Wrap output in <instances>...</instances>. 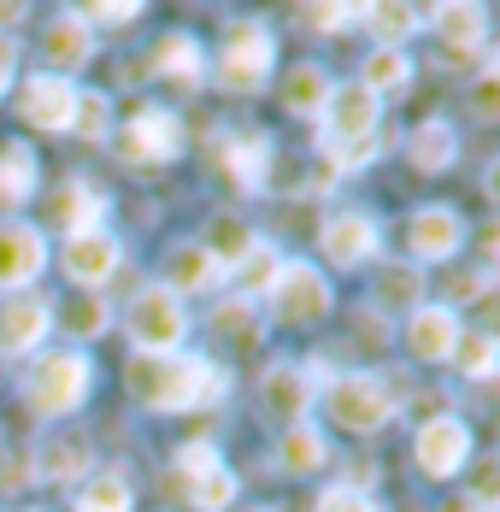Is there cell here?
<instances>
[{
    "mask_svg": "<svg viewBox=\"0 0 500 512\" xmlns=\"http://www.w3.org/2000/svg\"><path fill=\"white\" fill-rule=\"evenodd\" d=\"M124 389L148 412H189L218 401L230 389V377L212 359H195V354H136L124 365Z\"/></svg>",
    "mask_w": 500,
    "mask_h": 512,
    "instance_id": "obj_1",
    "label": "cell"
},
{
    "mask_svg": "<svg viewBox=\"0 0 500 512\" xmlns=\"http://www.w3.org/2000/svg\"><path fill=\"white\" fill-rule=\"evenodd\" d=\"M318 118H324V148L336 154L342 171L377 154V95L365 83H336Z\"/></svg>",
    "mask_w": 500,
    "mask_h": 512,
    "instance_id": "obj_2",
    "label": "cell"
},
{
    "mask_svg": "<svg viewBox=\"0 0 500 512\" xmlns=\"http://www.w3.org/2000/svg\"><path fill=\"white\" fill-rule=\"evenodd\" d=\"M324 412L336 430H353V436H371L395 418V389L377 377V371H342L324 383Z\"/></svg>",
    "mask_w": 500,
    "mask_h": 512,
    "instance_id": "obj_3",
    "label": "cell"
},
{
    "mask_svg": "<svg viewBox=\"0 0 500 512\" xmlns=\"http://www.w3.org/2000/svg\"><path fill=\"white\" fill-rule=\"evenodd\" d=\"M89 383H95V365L77 354V348L71 354H42L30 365V377H24V401L42 412V418H65V412L89 395Z\"/></svg>",
    "mask_w": 500,
    "mask_h": 512,
    "instance_id": "obj_4",
    "label": "cell"
},
{
    "mask_svg": "<svg viewBox=\"0 0 500 512\" xmlns=\"http://www.w3.org/2000/svg\"><path fill=\"white\" fill-rule=\"evenodd\" d=\"M177 495L189 501L195 512H224L236 501V471L218 460V448L212 442H189L183 454H177Z\"/></svg>",
    "mask_w": 500,
    "mask_h": 512,
    "instance_id": "obj_5",
    "label": "cell"
},
{
    "mask_svg": "<svg viewBox=\"0 0 500 512\" xmlns=\"http://www.w3.org/2000/svg\"><path fill=\"white\" fill-rule=\"evenodd\" d=\"M124 330H130V342L142 348V354H177L183 348V336H189V318L177 307V295L171 289H142L130 312H124Z\"/></svg>",
    "mask_w": 500,
    "mask_h": 512,
    "instance_id": "obj_6",
    "label": "cell"
},
{
    "mask_svg": "<svg viewBox=\"0 0 500 512\" xmlns=\"http://www.w3.org/2000/svg\"><path fill=\"white\" fill-rule=\"evenodd\" d=\"M271 65H277L271 30H265V24H236L230 42H224V53H218V83L236 89V95H248V89H259V83L271 77Z\"/></svg>",
    "mask_w": 500,
    "mask_h": 512,
    "instance_id": "obj_7",
    "label": "cell"
},
{
    "mask_svg": "<svg viewBox=\"0 0 500 512\" xmlns=\"http://www.w3.org/2000/svg\"><path fill=\"white\" fill-rule=\"evenodd\" d=\"M271 312L283 318V324H318V318H330V283L312 271V265H300V259H289V265H277V277H271Z\"/></svg>",
    "mask_w": 500,
    "mask_h": 512,
    "instance_id": "obj_8",
    "label": "cell"
},
{
    "mask_svg": "<svg viewBox=\"0 0 500 512\" xmlns=\"http://www.w3.org/2000/svg\"><path fill=\"white\" fill-rule=\"evenodd\" d=\"M118 148H124V159H136V165H165V159L183 154V118L165 112V106H142L118 130Z\"/></svg>",
    "mask_w": 500,
    "mask_h": 512,
    "instance_id": "obj_9",
    "label": "cell"
},
{
    "mask_svg": "<svg viewBox=\"0 0 500 512\" xmlns=\"http://www.w3.org/2000/svg\"><path fill=\"white\" fill-rule=\"evenodd\" d=\"M48 265V236L36 224H0V289L24 295Z\"/></svg>",
    "mask_w": 500,
    "mask_h": 512,
    "instance_id": "obj_10",
    "label": "cell"
},
{
    "mask_svg": "<svg viewBox=\"0 0 500 512\" xmlns=\"http://www.w3.org/2000/svg\"><path fill=\"white\" fill-rule=\"evenodd\" d=\"M412 454H418V465H424L430 477H453V471H465V460H471V430H465V418H453V412L430 418V424L418 430Z\"/></svg>",
    "mask_w": 500,
    "mask_h": 512,
    "instance_id": "obj_11",
    "label": "cell"
},
{
    "mask_svg": "<svg viewBox=\"0 0 500 512\" xmlns=\"http://www.w3.org/2000/svg\"><path fill=\"white\" fill-rule=\"evenodd\" d=\"M71 112H77V83H65V77H30L18 95V118L30 130H48V136L71 130Z\"/></svg>",
    "mask_w": 500,
    "mask_h": 512,
    "instance_id": "obj_12",
    "label": "cell"
},
{
    "mask_svg": "<svg viewBox=\"0 0 500 512\" xmlns=\"http://www.w3.org/2000/svg\"><path fill=\"white\" fill-rule=\"evenodd\" d=\"M118 265H124V242H118L112 230H83V236H65V277H71V283L100 289Z\"/></svg>",
    "mask_w": 500,
    "mask_h": 512,
    "instance_id": "obj_13",
    "label": "cell"
},
{
    "mask_svg": "<svg viewBox=\"0 0 500 512\" xmlns=\"http://www.w3.org/2000/svg\"><path fill=\"white\" fill-rule=\"evenodd\" d=\"M212 154L224 159V171L236 177V189H265V165H271V142L259 130H224L212 136Z\"/></svg>",
    "mask_w": 500,
    "mask_h": 512,
    "instance_id": "obj_14",
    "label": "cell"
},
{
    "mask_svg": "<svg viewBox=\"0 0 500 512\" xmlns=\"http://www.w3.org/2000/svg\"><path fill=\"white\" fill-rule=\"evenodd\" d=\"M48 324H53V307L42 295H12V301L0 307V354H30V348H42Z\"/></svg>",
    "mask_w": 500,
    "mask_h": 512,
    "instance_id": "obj_15",
    "label": "cell"
},
{
    "mask_svg": "<svg viewBox=\"0 0 500 512\" xmlns=\"http://www.w3.org/2000/svg\"><path fill=\"white\" fill-rule=\"evenodd\" d=\"M465 330H459V318L448 307H418L406 318V354L424 359V365H442L453 359V342H459Z\"/></svg>",
    "mask_w": 500,
    "mask_h": 512,
    "instance_id": "obj_16",
    "label": "cell"
},
{
    "mask_svg": "<svg viewBox=\"0 0 500 512\" xmlns=\"http://www.w3.org/2000/svg\"><path fill=\"white\" fill-rule=\"evenodd\" d=\"M459 242H465V224H459L453 206H424V212H412V254L418 259H453Z\"/></svg>",
    "mask_w": 500,
    "mask_h": 512,
    "instance_id": "obj_17",
    "label": "cell"
},
{
    "mask_svg": "<svg viewBox=\"0 0 500 512\" xmlns=\"http://www.w3.org/2000/svg\"><path fill=\"white\" fill-rule=\"evenodd\" d=\"M377 254V224L365 212H336L324 224V259L330 265H359V259Z\"/></svg>",
    "mask_w": 500,
    "mask_h": 512,
    "instance_id": "obj_18",
    "label": "cell"
},
{
    "mask_svg": "<svg viewBox=\"0 0 500 512\" xmlns=\"http://www.w3.org/2000/svg\"><path fill=\"white\" fill-rule=\"evenodd\" d=\"M430 18H436V30H442V48H448L453 59H465V53H483V48H489V12H483V6H436Z\"/></svg>",
    "mask_w": 500,
    "mask_h": 512,
    "instance_id": "obj_19",
    "label": "cell"
},
{
    "mask_svg": "<svg viewBox=\"0 0 500 512\" xmlns=\"http://www.w3.org/2000/svg\"><path fill=\"white\" fill-rule=\"evenodd\" d=\"M100 218H106V195L89 189V183H65V189L53 195V212H48V224H59L65 236L100 230Z\"/></svg>",
    "mask_w": 500,
    "mask_h": 512,
    "instance_id": "obj_20",
    "label": "cell"
},
{
    "mask_svg": "<svg viewBox=\"0 0 500 512\" xmlns=\"http://www.w3.org/2000/svg\"><path fill=\"white\" fill-rule=\"evenodd\" d=\"M153 71L159 77H171V83H183V89H195L200 77H206V53L189 30H171V36H159V48H153Z\"/></svg>",
    "mask_w": 500,
    "mask_h": 512,
    "instance_id": "obj_21",
    "label": "cell"
},
{
    "mask_svg": "<svg viewBox=\"0 0 500 512\" xmlns=\"http://www.w3.org/2000/svg\"><path fill=\"white\" fill-rule=\"evenodd\" d=\"M42 53H48L53 65L77 71V65H89V53H95V30H89L77 12H59L48 24V36H42Z\"/></svg>",
    "mask_w": 500,
    "mask_h": 512,
    "instance_id": "obj_22",
    "label": "cell"
},
{
    "mask_svg": "<svg viewBox=\"0 0 500 512\" xmlns=\"http://www.w3.org/2000/svg\"><path fill=\"white\" fill-rule=\"evenodd\" d=\"M312 383H318V371L277 365V371L265 377V407L277 412V418H289V424H300V412L312 407Z\"/></svg>",
    "mask_w": 500,
    "mask_h": 512,
    "instance_id": "obj_23",
    "label": "cell"
},
{
    "mask_svg": "<svg viewBox=\"0 0 500 512\" xmlns=\"http://www.w3.org/2000/svg\"><path fill=\"white\" fill-rule=\"evenodd\" d=\"M212 277H224V271L212 265L206 248H171V259H165V283H159V289H171V295H195V289H206Z\"/></svg>",
    "mask_w": 500,
    "mask_h": 512,
    "instance_id": "obj_24",
    "label": "cell"
},
{
    "mask_svg": "<svg viewBox=\"0 0 500 512\" xmlns=\"http://www.w3.org/2000/svg\"><path fill=\"white\" fill-rule=\"evenodd\" d=\"M330 77L318 71V65H295L289 77H283V106L295 112V118H318L324 112V101H330Z\"/></svg>",
    "mask_w": 500,
    "mask_h": 512,
    "instance_id": "obj_25",
    "label": "cell"
},
{
    "mask_svg": "<svg viewBox=\"0 0 500 512\" xmlns=\"http://www.w3.org/2000/svg\"><path fill=\"white\" fill-rule=\"evenodd\" d=\"M453 154H459V142H453V130L442 124V118L418 124V130H412V142H406V159H412L418 171H448Z\"/></svg>",
    "mask_w": 500,
    "mask_h": 512,
    "instance_id": "obj_26",
    "label": "cell"
},
{
    "mask_svg": "<svg viewBox=\"0 0 500 512\" xmlns=\"http://www.w3.org/2000/svg\"><path fill=\"white\" fill-rule=\"evenodd\" d=\"M30 189H36V154L24 142H6L0 148V206L30 201Z\"/></svg>",
    "mask_w": 500,
    "mask_h": 512,
    "instance_id": "obj_27",
    "label": "cell"
},
{
    "mask_svg": "<svg viewBox=\"0 0 500 512\" xmlns=\"http://www.w3.org/2000/svg\"><path fill=\"white\" fill-rule=\"evenodd\" d=\"M359 83L371 89V95H400L406 83H412V59L400 48H377L365 59V71H359Z\"/></svg>",
    "mask_w": 500,
    "mask_h": 512,
    "instance_id": "obj_28",
    "label": "cell"
},
{
    "mask_svg": "<svg viewBox=\"0 0 500 512\" xmlns=\"http://www.w3.org/2000/svg\"><path fill=\"white\" fill-rule=\"evenodd\" d=\"M200 248L212 254V265H218V271H230V265H242V259H248L253 230L242 224V218H218V224H212V236H206Z\"/></svg>",
    "mask_w": 500,
    "mask_h": 512,
    "instance_id": "obj_29",
    "label": "cell"
},
{
    "mask_svg": "<svg viewBox=\"0 0 500 512\" xmlns=\"http://www.w3.org/2000/svg\"><path fill=\"white\" fill-rule=\"evenodd\" d=\"M283 465L295 471V477H306V471H318V465H330V448H324V436L312 430V424H289V436H283Z\"/></svg>",
    "mask_w": 500,
    "mask_h": 512,
    "instance_id": "obj_30",
    "label": "cell"
},
{
    "mask_svg": "<svg viewBox=\"0 0 500 512\" xmlns=\"http://www.w3.org/2000/svg\"><path fill=\"white\" fill-rule=\"evenodd\" d=\"M77 512H130V483L118 471H100L77 489Z\"/></svg>",
    "mask_w": 500,
    "mask_h": 512,
    "instance_id": "obj_31",
    "label": "cell"
},
{
    "mask_svg": "<svg viewBox=\"0 0 500 512\" xmlns=\"http://www.w3.org/2000/svg\"><path fill=\"white\" fill-rule=\"evenodd\" d=\"M83 465H89V442H83V436H53V442H42V477L65 483V477H77Z\"/></svg>",
    "mask_w": 500,
    "mask_h": 512,
    "instance_id": "obj_32",
    "label": "cell"
},
{
    "mask_svg": "<svg viewBox=\"0 0 500 512\" xmlns=\"http://www.w3.org/2000/svg\"><path fill=\"white\" fill-rule=\"evenodd\" d=\"M359 18L383 36V48H395L400 36H412V30H418V18H424V12H418V6H359Z\"/></svg>",
    "mask_w": 500,
    "mask_h": 512,
    "instance_id": "obj_33",
    "label": "cell"
},
{
    "mask_svg": "<svg viewBox=\"0 0 500 512\" xmlns=\"http://www.w3.org/2000/svg\"><path fill=\"white\" fill-rule=\"evenodd\" d=\"M495 336H489V330H471V336H459V342H453V365H459V371H465V377H489V371H495Z\"/></svg>",
    "mask_w": 500,
    "mask_h": 512,
    "instance_id": "obj_34",
    "label": "cell"
},
{
    "mask_svg": "<svg viewBox=\"0 0 500 512\" xmlns=\"http://www.w3.org/2000/svg\"><path fill=\"white\" fill-rule=\"evenodd\" d=\"M71 130H77L83 142H106V130H112V106H106V95H83V89H77Z\"/></svg>",
    "mask_w": 500,
    "mask_h": 512,
    "instance_id": "obj_35",
    "label": "cell"
},
{
    "mask_svg": "<svg viewBox=\"0 0 500 512\" xmlns=\"http://www.w3.org/2000/svg\"><path fill=\"white\" fill-rule=\"evenodd\" d=\"M277 265H283V259L271 254L265 242H253L248 259L236 265V283H242V295H265V289H271V277H277Z\"/></svg>",
    "mask_w": 500,
    "mask_h": 512,
    "instance_id": "obj_36",
    "label": "cell"
},
{
    "mask_svg": "<svg viewBox=\"0 0 500 512\" xmlns=\"http://www.w3.org/2000/svg\"><path fill=\"white\" fill-rule=\"evenodd\" d=\"M418 295H424V277H418V271H406V265L383 271V289H377L383 307H412L418 312Z\"/></svg>",
    "mask_w": 500,
    "mask_h": 512,
    "instance_id": "obj_37",
    "label": "cell"
},
{
    "mask_svg": "<svg viewBox=\"0 0 500 512\" xmlns=\"http://www.w3.org/2000/svg\"><path fill=\"white\" fill-rule=\"evenodd\" d=\"M489 289H495V271H489V265H483V271H459V277L448 283V301H453V307H465V301H483Z\"/></svg>",
    "mask_w": 500,
    "mask_h": 512,
    "instance_id": "obj_38",
    "label": "cell"
},
{
    "mask_svg": "<svg viewBox=\"0 0 500 512\" xmlns=\"http://www.w3.org/2000/svg\"><path fill=\"white\" fill-rule=\"evenodd\" d=\"M77 18H83V24H136V18H142V6H136V0H124V6H118V0H106V6H83Z\"/></svg>",
    "mask_w": 500,
    "mask_h": 512,
    "instance_id": "obj_39",
    "label": "cell"
},
{
    "mask_svg": "<svg viewBox=\"0 0 500 512\" xmlns=\"http://www.w3.org/2000/svg\"><path fill=\"white\" fill-rule=\"evenodd\" d=\"M65 324H71L77 336H100V330H106V307H100L95 295H83V301L71 307V318H65Z\"/></svg>",
    "mask_w": 500,
    "mask_h": 512,
    "instance_id": "obj_40",
    "label": "cell"
},
{
    "mask_svg": "<svg viewBox=\"0 0 500 512\" xmlns=\"http://www.w3.org/2000/svg\"><path fill=\"white\" fill-rule=\"evenodd\" d=\"M306 24L312 30H348V24H359V6H306Z\"/></svg>",
    "mask_w": 500,
    "mask_h": 512,
    "instance_id": "obj_41",
    "label": "cell"
},
{
    "mask_svg": "<svg viewBox=\"0 0 500 512\" xmlns=\"http://www.w3.org/2000/svg\"><path fill=\"white\" fill-rule=\"evenodd\" d=\"M212 324H218L224 336H236V342H248V336H253V307H248V301H230V307L218 312Z\"/></svg>",
    "mask_w": 500,
    "mask_h": 512,
    "instance_id": "obj_42",
    "label": "cell"
},
{
    "mask_svg": "<svg viewBox=\"0 0 500 512\" xmlns=\"http://www.w3.org/2000/svg\"><path fill=\"white\" fill-rule=\"evenodd\" d=\"M318 512H383V507H371L359 489H324L318 495Z\"/></svg>",
    "mask_w": 500,
    "mask_h": 512,
    "instance_id": "obj_43",
    "label": "cell"
},
{
    "mask_svg": "<svg viewBox=\"0 0 500 512\" xmlns=\"http://www.w3.org/2000/svg\"><path fill=\"white\" fill-rule=\"evenodd\" d=\"M471 106H477V118H495V112H500V71H483V77H477Z\"/></svg>",
    "mask_w": 500,
    "mask_h": 512,
    "instance_id": "obj_44",
    "label": "cell"
},
{
    "mask_svg": "<svg viewBox=\"0 0 500 512\" xmlns=\"http://www.w3.org/2000/svg\"><path fill=\"white\" fill-rule=\"evenodd\" d=\"M495 495H500V471H495V465H483V471H477V495H471V501H477L483 512H495Z\"/></svg>",
    "mask_w": 500,
    "mask_h": 512,
    "instance_id": "obj_45",
    "label": "cell"
},
{
    "mask_svg": "<svg viewBox=\"0 0 500 512\" xmlns=\"http://www.w3.org/2000/svg\"><path fill=\"white\" fill-rule=\"evenodd\" d=\"M18 83V42L12 36H0V95Z\"/></svg>",
    "mask_w": 500,
    "mask_h": 512,
    "instance_id": "obj_46",
    "label": "cell"
},
{
    "mask_svg": "<svg viewBox=\"0 0 500 512\" xmlns=\"http://www.w3.org/2000/svg\"><path fill=\"white\" fill-rule=\"evenodd\" d=\"M442 512H483V507H477L471 495H459V501H448V507H442Z\"/></svg>",
    "mask_w": 500,
    "mask_h": 512,
    "instance_id": "obj_47",
    "label": "cell"
}]
</instances>
